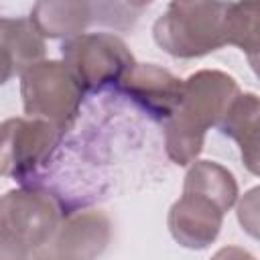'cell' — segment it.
Returning a JSON list of instances; mask_svg holds the SVG:
<instances>
[{
    "label": "cell",
    "mask_w": 260,
    "mask_h": 260,
    "mask_svg": "<svg viewBox=\"0 0 260 260\" xmlns=\"http://www.w3.org/2000/svg\"><path fill=\"white\" fill-rule=\"evenodd\" d=\"M221 207L209 197L193 191H183V195L171 205L167 225L177 244L189 250L209 248L221 232L223 223Z\"/></svg>",
    "instance_id": "cell-10"
},
{
    "label": "cell",
    "mask_w": 260,
    "mask_h": 260,
    "mask_svg": "<svg viewBox=\"0 0 260 260\" xmlns=\"http://www.w3.org/2000/svg\"><path fill=\"white\" fill-rule=\"evenodd\" d=\"M258 4L254 2H228L225 12V41L242 49L252 63L258 55Z\"/></svg>",
    "instance_id": "cell-14"
},
{
    "label": "cell",
    "mask_w": 260,
    "mask_h": 260,
    "mask_svg": "<svg viewBox=\"0 0 260 260\" xmlns=\"http://www.w3.org/2000/svg\"><path fill=\"white\" fill-rule=\"evenodd\" d=\"M61 219L59 201L43 187H20L0 197V238L30 256L53 236Z\"/></svg>",
    "instance_id": "cell-5"
},
{
    "label": "cell",
    "mask_w": 260,
    "mask_h": 260,
    "mask_svg": "<svg viewBox=\"0 0 260 260\" xmlns=\"http://www.w3.org/2000/svg\"><path fill=\"white\" fill-rule=\"evenodd\" d=\"M238 95L240 85L225 71L201 69L183 79L181 104L165 122V148L169 158L179 167L195 162L203 150L205 132L219 124Z\"/></svg>",
    "instance_id": "cell-1"
},
{
    "label": "cell",
    "mask_w": 260,
    "mask_h": 260,
    "mask_svg": "<svg viewBox=\"0 0 260 260\" xmlns=\"http://www.w3.org/2000/svg\"><path fill=\"white\" fill-rule=\"evenodd\" d=\"M258 114H260V102L258 95L252 91H246L230 104L223 118L219 120L217 128L223 136L238 142L242 160L248 167L252 175H258Z\"/></svg>",
    "instance_id": "cell-12"
},
{
    "label": "cell",
    "mask_w": 260,
    "mask_h": 260,
    "mask_svg": "<svg viewBox=\"0 0 260 260\" xmlns=\"http://www.w3.org/2000/svg\"><path fill=\"white\" fill-rule=\"evenodd\" d=\"M183 191H193L209 197L215 201L221 211H230L238 199V183L232 171H228L223 165L213 160H195L191 162L185 181Z\"/></svg>",
    "instance_id": "cell-13"
},
{
    "label": "cell",
    "mask_w": 260,
    "mask_h": 260,
    "mask_svg": "<svg viewBox=\"0 0 260 260\" xmlns=\"http://www.w3.org/2000/svg\"><path fill=\"white\" fill-rule=\"evenodd\" d=\"M228 2H171L154 20V43L179 59L209 55L228 45Z\"/></svg>",
    "instance_id": "cell-2"
},
{
    "label": "cell",
    "mask_w": 260,
    "mask_h": 260,
    "mask_svg": "<svg viewBox=\"0 0 260 260\" xmlns=\"http://www.w3.org/2000/svg\"><path fill=\"white\" fill-rule=\"evenodd\" d=\"M118 89L150 118L167 122L181 104L183 79L154 63H136L120 81Z\"/></svg>",
    "instance_id": "cell-9"
},
{
    "label": "cell",
    "mask_w": 260,
    "mask_h": 260,
    "mask_svg": "<svg viewBox=\"0 0 260 260\" xmlns=\"http://www.w3.org/2000/svg\"><path fill=\"white\" fill-rule=\"evenodd\" d=\"M61 57L81 91H102L120 85L136 65L126 43L110 32H83L61 45Z\"/></svg>",
    "instance_id": "cell-4"
},
{
    "label": "cell",
    "mask_w": 260,
    "mask_h": 260,
    "mask_svg": "<svg viewBox=\"0 0 260 260\" xmlns=\"http://www.w3.org/2000/svg\"><path fill=\"white\" fill-rule=\"evenodd\" d=\"M209 260H256V258L248 250H244L240 246H223Z\"/></svg>",
    "instance_id": "cell-16"
},
{
    "label": "cell",
    "mask_w": 260,
    "mask_h": 260,
    "mask_svg": "<svg viewBox=\"0 0 260 260\" xmlns=\"http://www.w3.org/2000/svg\"><path fill=\"white\" fill-rule=\"evenodd\" d=\"M110 238L112 223L102 209L75 211L61 219L30 260H95L108 248Z\"/></svg>",
    "instance_id": "cell-7"
},
{
    "label": "cell",
    "mask_w": 260,
    "mask_h": 260,
    "mask_svg": "<svg viewBox=\"0 0 260 260\" xmlns=\"http://www.w3.org/2000/svg\"><path fill=\"white\" fill-rule=\"evenodd\" d=\"M130 4H106V2H83V0H61V2H37L30 10V22L43 39H71L83 35L89 24H108L114 28H128L130 24L116 16Z\"/></svg>",
    "instance_id": "cell-8"
},
{
    "label": "cell",
    "mask_w": 260,
    "mask_h": 260,
    "mask_svg": "<svg viewBox=\"0 0 260 260\" xmlns=\"http://www.w3.org/2000/svg\"><path fill=\"white\" fill-rule=\"evenodd\" d=\"M63 132L35 118H8L0 122V177L24 181L49 162Z\"/></svg>",
    "instance_id": "cell-6"
},
{
    "label": "cell",
    "mask_w": 260,
    "mask_h": 260,
    "mask_svg": "<svg viewBox=\"0 0 260 260\" xmlns=\"http://www.w3.org/2000/svg\"><path fill=\"white\" fill-rule=\"evenodd\" d=\"M20 95L26 118L45 120L63 134L73 126L83 91L63 61H37L20 73Z\"/></svg>",
    "instance_id": "cell-3"
},
{
    "label": "cell",
    "mask_w": 260,
    "mask_h": 260,
    "mask_svg": "<svg viewBox=\"0 0 260 260\" xmlns=\"http://www.w3.org/2000/svg\"><path fill=\"white\" fill-rule=\"evenodd\" d=\"M256 201H258V189L254 187V189L240 201V205H238V217H240V221H242L246 215H250V234H252L254 238H256V209H258Z\"/></svg>",
    "instance_id": "cell-15"
},
{
    "label": "cell",
    "mask_w": 260,
    "mask_h": 260,
    "mask_svg": "<svg viewBox=\"0 0 260 260\" xmlns=\"http://www.w3.org/2000/svg\"><path fill=\"white\" fill-rule=\"evenodd\" d=\"M43 55L45 39L30 18L0 16V85L14 73H22L28 65L43 61Z\"/></svg>",
    "instance_id": "cell-11"
}]
</instances>
